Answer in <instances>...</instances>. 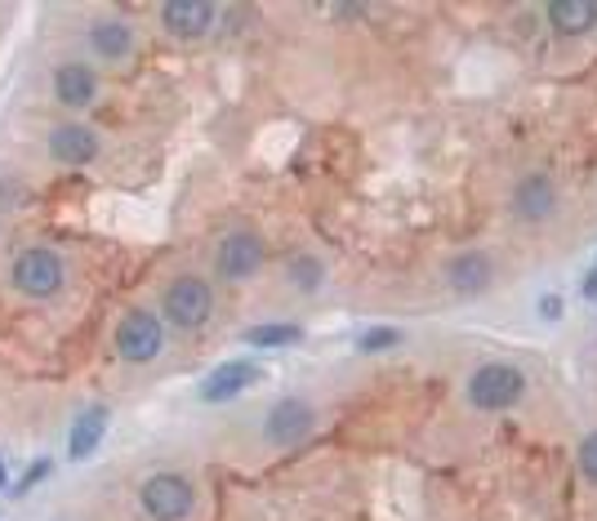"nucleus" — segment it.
Listing matches in <instances>:
<instances>
[{
	"label": "nucleus",
	"instance_id": "nucleus-1",
	"mask_svg": "<svg viewBox=\"0 0 597 521\" xmlns=\"http://www.w3.org/2000/svg\"><path fill=\"white\" fill-rule=\"evenodd\" d=\"M10 286L23 299H58L68 290V258L49 245H32L10 264Z\"/></svg>",
	"mask_w": 597,
	"mask_h": 521
},
{
	"label": "nucleus",
	"instance_id": "nucleus-2",
	"mask_svg": "<svg viewBox=\"0 0 597 521\" xmlns=\"http://www.w3.org/2000/svg\"><path fill=\"white\" fill-rule=\"evenodd\" d=\"M112 348H116V357L129 361V366L157 361V357L165 352V321H161L157 312H143V308L125 312L120 325H116V335H112Z\"/></svg>",
	"mask_w": 597,
	"mask_h": 521
},
{
	"label": "nucleus",
	"instance_id": "nucleus-3",
	"mask_svg": "<svg viewBox=\"0 0 597 521\" xmlns=\"http://www.w3.org/2000/svg\"><path fill=\"white\" fill-rule=\"evenodd\" d=\"M521 397H526V374L517 366L491 361V366L473 370V379H469V406L473 410L500 415V410H513Z\"/></svg>",
	"mask_w": 597,
	"mask_h": 521
},
{
	"label": "nucleus",
	"instance_id": "nucleus-4",
	"mask_svg": "<svg viewBox=\"0 0 597 521\" xmlns=\"http://www.w3.org/2000/svg\"><path fill=\"white\" fill-rule=\"evenodd\" d=\"M161 312H165L170 325H179V331H202V325L210 321V312H215L210 281H202V277H174L165 286Z\"/></svg>",
	"mask_w": 597,
	"mask_h": 521
},
{
	"label": "nucleus",
	"instance_id": "nucleus-5",
	"mask_svg": "<svg viewBox=\"0 0 597 521\" xmlns=\"http://www.w3.org/2000/svg\"><path fill=\"white\" fill-rule=\"evenodd\" d=\"M139 503L152 521H187L196 508V486L179 473H157L139 486Z\"/></svg>",
	"mask_w": 597,
	"mask_h": 521
},
{
	"label": "nucleus",
	"instance_id": "nucleus-6",
	"mask_svg": "<svg viewBox=\"0 0 597 521\" xmlns=\"http://www.w3.org/2000/svg\"><path fill=\"white\" fill-rule=\"evenodd\" d=\"M263 268V241L254 232H228L215 250V273L223 281H245Z\"/></svg>",
	"mask_w": 597,
	"mask_h": 521
},
{
	"label": "nucleus",
	"instance_id": "nucleus-7",
	"mask_svg": "<svg viewBox=\"0 0 597 521\" xmlns=\"http://www.w3.org/2000/svg\"><path fill=\"white\" fill-rule=\"evenodd\" d=\"M312 424H317L312 406L299 402V397H286L268 410V419H263V437H268V445H277V450H290L312 432Z\"/></svg>",
	"mask_w": 597,
	"mask_h": 521
},
{
	"label": "nucleus",
	"instance_id": "nucleus-8",
	"mask_svg": "<svg viewBox=\"0 0 597 521\" xmlns=\"http://www.w3.org/2000/svg\"><path fill=\"white\" fill-rule=\"evenodd\" d=\"M215 19H219V10L210 5V0H174V5L161 10L165 32L179 36V40H202V36H210V32H215Z\"/></svg>",
	"mask_w": 597,
	"mask_h": 521
},
{
	"label": "nucleus",
	"instance_id": "nucleus-9",
	"mask_svg": "<svg viewBox=\"0 0 597 521\" xmlns=\"http://www.w3.org/2000/svg\"><path fill=\"white\" fill-rule=\"evenodd\" d=\"M558 210V187L549 174H526L517 187H513V215L521 223H540Z\"/></svg>",
	"mask_w": 597,
	"mask_h": 521
},
{
	"label": "nucleus",
	"instance_id": "nucleus-10",
	"mask_svg": "<svg viewBox=\"0 0 597 521\" xmlns=\"http://www.w3.org/2000/svg\"><path fill=\"white\" fill-rule=\"evenodd\" d=\"M54 99L62 103V107H72V112H81V107H90L94 99H99V72L94 68H85V62H58V72H54Z\"/></svg>",
	"mask_w": 597,
	"mask_h": 521
},
{
	"label": "nucleus",
	"instance_id": "nucleus-11",
	"mask_svg": "<svg viewBox=\"0 0 597 521\" xmlns=\"http://www.w3.org/2000/svg\"><path fill=\"white\" fill-rule=\"evenodd\" d=\"M259 379H263V370H259L254 361H228V366H219L215 374H206V383H202V402H210V406L232 402V397L245 393V387H254Z\"/></svg>",
	"mask_w": 597,
	"mask_h": 521
},
{
	"label": "nucleus",
	"instance_id": "nucleus-12",
	"mask_svg": "<svg viewBox=\"0 0 597 521\" xmlns=\"http://www.w3.org/2000/svg\"><path fill=\"white\" fill-rule=\"evenodd\" d=\"M49 157L58 165H90L99 157V135L85 125H58L49 129Z\"/></svg>",
	"mask_w": 597,
	"mask_h": 521
},
{
	"label": "nucleus",
	"instance_id": "nucleus-13",
	"mask_svg": "<svg viewBox=\"0 0 597 521\" xmlns=\"http://www.w3.org/2000/svg\"><path fill=\"white\" fill-rule=\"evenodd\" d=\"M491 277H495V264H491V254H482V250L459 254L455 264L446 268V281H450V290H459V294H482V290L491 286Z\"/></svg>",
	"mask_w": 597,
	"mask_h": 521
},
{
	"label": "nucleus",
	"instance_id": "nucleus-14",
	"mask_svg": "<svg viewBox=\"0 0 597 521\" xmlns=\"http://www.w3.org/2000/svg\"><path fill=\"white\" fill-rule=\"evenodd\" d=\"M90 45H94L99 58L120 62V58L135 54V27H129L125 19H99V23L90 27Z\"/></svg>",
	"mask_w": 597,
	"mask_h": 521
},
{
	"label": "nucleus",
	"instance_id": "nucleus-15",
	"mask_svg": "<svg viewBox=\"0 0 597 521\" xmlns=\"http://www.w3.org/2000/svg\"><path fill=\"white\" fill-rule=\"evenodd\" d=\"M103 432H107V406L81 410L77 424H72V437H68V454L72 460H90V454L99 450V441H103Z\"/></svg>",
	"mask_w": 597,
	"mask_h": 521
},
{
	"label": "nucleus",
	"instance_id": "nucleus-16",
	"mask_svg": "<svg viewBox=\"0 0 597 521\" xmlns=\"http://www.w3.org/2000/svg\"><path fill=\"white\" fill-rule=\"evenodd\" d=\"M549 19L558 32L575 36V32H588L597 23V5L593 0H558V5H549Z\"/></svg>",
	"mask_w": 597,
	"mask_h": 521
},
{
	"label": "nucleus",
	"instance_id": "nucleus-17",
	"mask_svg": "<svg viewBox=\"0 0 597 521\" xmlns=\"http://www.w3.org/2000/svg\"><path fill=\"white\" fill-rule=\"evenodd\" d=\"M286 281H290L295 290L312 294V290H321V281H325V264H321L317 254H295L290 264H286Z\"/></svg>",
	"mask_w": 597,
	"mask_h": 521
},
{
	"label": "nucleus",
	"instance_id": "nucleus-18",
	"mask_svg": "<svg viewBox=\"0 0 597 521\" xmlns=\"http://www.w3.org/2000/svg\"><path fill=\"white\" fill-rule=\"evenodd\" d=\"M245 344L250 348H290L299 344V325H250Z\"/></svg>",
	"mask_w": 597,
	"mask_h": 521
},
{
	"label": "nucleus",
	"instance_id": "nucleus-19",
	"mask_svg": "<svg viewBox=\"0 0 597 521\" xmlns=\"http://www.w3.org/2000/svg\"><path fill=\"white\" fill-rule=\"evenodd\" d=\"M357 344H361V352H383V348L402 344V335H397V331H366Z\"/></svg>",
	"mask_w": 597,
	"mask_h": 521
},
{
	"label": "nucleus",
	"instance_id": "nucleus-20",
	"mask_svg": "<svg viewBox=\"0 0 597 521\" xmlns=\"http://www.w3.org/2000/svg\"><path fill=\"white\" fill-rule=\"evenodd\" d=\"M579 473H584L588 482H597V432H588V437L579 441Z\"/></svg>",
	"mask_w": 597,
	"mask_h": 521
},
{
	"label": "nucleus",
	"instance_id": "nucleus-21",
	"mask_svg": "<svg viewBox=\"0 0 597 521\" xmlns=\"http://www.w3.org/2000/svg\"><path fill=\"white\" fill-rule=\"evenodd\" d=\"M45 473H49V460H36V464L27 468V477H23L19 486H14V495H23V490H32V486H36V482H41Z\"/></svg>",
	"mask_w": 597,
	"mask_h": 521
},
{
	"label": "nucleus",
	"instance_id": "nucleus-22",
	"mask_svg": "<svg viewBox=\"0 0 597 521\" xmlns=\"http://www.w3.org/2000/svg\"><path fill=\"white\" fill-rule=\"evenodd\" d=\"M540 312H544V321H558V316H562V299H558V294H544V299H540Z\"/></svg>",
	"mask_w": 597,
	"mask_h": 521
},
{
	"label": "nucleus",
	"instance_id": "nucleus-23",
	"mask_svg": "<svg viewBox=\"0 0 597 521\" xmlns=\"http://www.w3.org/2000/svg\"><path fill=\"white\" fill-rule=\"evenodd\" d=\"M579 290H584V299H597V268L584 277V286H579Z\"/></svg>",
	"mask_w": 597,
	"mask_h": 521
},
{
	"label": "nucleus",
	"instance_id": "nucleus-24",
	"mask_svg": "<svg viewBox=\"0 0 597 521\" xmlns=\"http://www.w3.org/2000/svg\"><path fill=\"white\" fill-rule=\"evenodd\" d=\"M0 486H5V460H0Z\"/></svg>",
	"mask_w": 597,
	"mask_h": 521
}]
</instances>
